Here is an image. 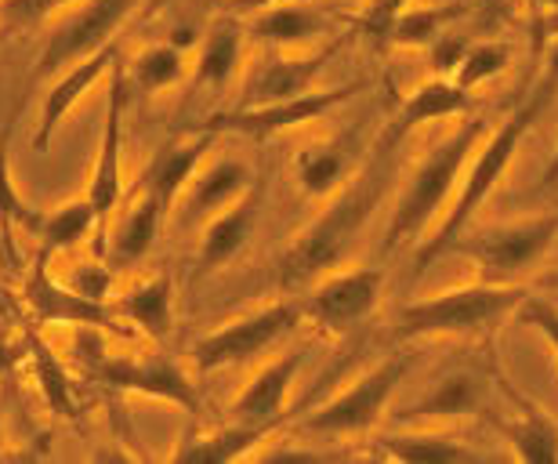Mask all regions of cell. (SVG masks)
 <instances>
[{
    "label": "cell",
    "mask_w": 558,
    "mask_h": 464,
    "mask_svg": "<svg viewBox=\"0 0 558 464\" xmlns=\"http://www.w3.org/2000/svg\"><path fill=\"white\" fill-rule=\"evenodd\" d=\"M403 142L407 135L392 120V124L377 135L371 152H366V160L330 193V204L316 215V222L301 232V236L290 243V251L283 254L279 276H283L287 286L316 280V276L338 269L344 254L352 251V243L360 240L363 225L371 222L377 204L385 200Z\"/></svg>",
    "instance_id": "6da1fadb"
},
{
    "label": "cell",
    "mask_w": 558,
    "mask_h": 464,
    "mask_svg": "<svg viewBox=\"0 0 558 464\" xmlns=\"http://www.w3.org/2000/svg\"><path fill=\"white\" fill-rule=\"evenodd\" d=\"M555 95H558V81H555L551 73L541 70L537 81H533L526 91H522L519 106L511 109V113L500 120L497 127L486 131V138L478 142V149L472 152V160H468L464 179H461V185H457L453 204L446 207L439 229H435L432 236L421 243L417 269H428L435 258L450 254L457 236H464V229L472 225L475 211L489 200V193H494L497 182L505 179V171L511 168V160L519 157V146L526 142L533 124H537V120L548 113V106L555 102Z\"/></svg>",
    "instance_id": "7a4b0ae2"
},
{
    "label": "cell",
    "mask_w": 558,
    "mask_h": 464,
    "mask_svg": "<svg viewBox=\"0 0 558 464\" xmlns=\"http://www.w3.org/2000/svg\"><path fill=\"white\" fill-rule=\"evenodd\" d=\"M486 131H489L486 117H468L417 163L392 207V218H388L385 243H381L385 251H399V247H407V243H414L424 232V225H428L442 207H450V196L457 193V185H461L468 160H472V152L478 149V142L486 138Z\"/></svg>",
    "instance_id": "3957f363"
},
{
    "label": "cell",
    "mask_w": 558,
    "mask_h": 464,
    "mask_svg": "<svg viewBox=\"0 0 558 464\" xmlns=\"http://www.w3.org/2000/svg\"><path fill=\"white\" fill-rule=\"evenodd\" d=\"M530 291L519 283L475 280L403 305L396 338H494Z\"/></svg>",
    "instance_id": "277c9868"
},
{
    "label": "cell",
    "mask_w": 558,
    "mask_h": 464,
    "mask_svg": "<svg viewBox=\"0 0 558 464\" xmlns=\"http://www.w3.org/2000/svg\"><path fill=\"white\" fill-rule=\"evenodd\" d=\"M558 240V215H533L519 222H500L475 229L472 236H457L450 251L478 265V280L515 283L526 276Z\"/></svg>",
    "instance_id": "5b68a950"
},
{
    "label": "cell",
    "mask_w": 558,
    "mask_h": 464,
    "mask_svg": "<svg viewBox=\"0 0 558 464\" xmlns=\"http://www.w3.org/2000/svg\"><path fill=\"white\" fill-rule=\"evenodd\" d=\"M410 363H414L410 352H396V356L381 359L377 367L366 370L363 378H355L344 392L323 403L319 411H312L305 417V432L330 436V439L374 432V425L381 422L388 403H392L399 381L407 378Z\"/></svg>",
    "instance_id": "8992f818"
},
{
    "label": "cell",
    "mask_w": 558,
    "mask_h": 464,
    "mask_svg": "<svg viewBox=\"0 0 558 464\" xmlns=\"http://www.w3.org/2000/svg\"><path fill=\"white\" fill-rule=\"evenodd\" d=\"M84 370L106 381L117 392H135L145 400H163L185 414H199V392L182 363L156 352V356H109L106 345L92 334V352H84Z\"/></svg>",
    "instance_id": "52a82bcc"
},
{
    "label": "cell",
    "mask_w": 558,
    "mask_h": 464,
    "mask_svg": "<svg viewBox=\"0 0 558 464\" xmlns=\"http://www.w3.org/2000/svg\"><path fill=\"white\" fill-rule=\"evenodd\" d=\"M305 308L298 302H272L265 308L232 319V323L207 330L193 341V367L199 374L236 367V363L258 359L262 352H269L276 341H283L290 330L301 323Z\"/></svg>",
    "instance_id": "ba28073f"
},
{
    "label": "cell",
    "mask_w": 558,
    "mask_h": 464,
    "mask_svg": "<svg viewBox=\"0 0 558 464\" xmlns=\"http://www.w3.org/2000/svg\"><path fill=\"white\" fill-rule=\"evenodd\" d=\"M363 84H344V87H312V91L287 98V102L272 106H236L226 113L207 117L196 131H210V135H243V138H269L276 131H290L312 120H323L330 109L344 106L360 91Z\"/></svg>",
    "instance_id": "9c48e42d"
},
{
    "label": "cell",
    "mask_w": 558,
    "mask_h": 464,
    "mask_svg": "<svg viewBox=\"0 0 558 464\" xmlns=\"http://www.w3.org/2000/svg\"><path fill=\"white\" fill-rule=\"evenodd\" d=\"M145 0H84V8L62 22L59 29L51 33V40L44 44L37 65H33V76H51L62 73L65 65L87 59L98 48L113 44L120 26L135 15Z\"/></svg>",
    "instance_id": "30bf717a"
},
{
    "label": "cell",
    "mask_w": 558,
    "mask_h": 464,
    "mask_svg": "<svg viewBox=\"0 0 558 464\" xmlns=\"http://www.w3.org/2000/svg\"><path fill=\"white\" fill-rule=\"evenodd\" d=\"M385 272L377 265H355V269H330L316 276V286L301 302L305 316L323 330H352L363 323L381 302Z\"/></svg>",
    "instance_id": "8fae6325"
},
{
    "label": "cell",
    "mask_w": 558,
    "mask_h": 464,
    "mask_svg": "<svg viewBox=\"0 0 558 464\" xmlns=\"http://www.w3.org/2000/svg\"><path fill=\"white\" fill-rule=\"evenodd\" d=\"M124 109H128V70H124V62L117 59L113 73H109L102 138H98L92 182H87V193H84L87 204L95 207L98 225H106V218L124 200Z\"/></svg>",
    "instance_id": "7c38bea8"
},
{
    "label": "cell",
    "mask_w": 558,
    "mask_h": 464,
    "mask_svg": "<svg viewBox=\"0 0 558 464\" xmlns=\"http://www.w3.org/2000/svg\"><path fill=\"white\" fill-rule=\"evenodd\" d=\"M22 302L44 327H117V313L109 308V302H95V297L73 291L70 283L51 280L48 254H40V261L22 280Z\"/></svg>",
    "instance_id": "4fadbf2b"
},
{
    "label": "cell",
    "mask_w": 558,
    "mask_h": 464,
    "mask_svg": "<svg viewBox=\"0 0 558 464\" xmlns=\"http://www.w3.org/2000/svg\"><path fill=\"white\" fill-rule=\"evenodd\" d=\"M489 374L475 367H453L432 381V389L421 400L407 403L396 411V425H439V422H461L486 411Z\"/></svg>",
    "instance_id": "5bb4252c"
},
{
    "label": "cell",
    "mask_w": 558,
    "mask_h": 464,
    "mask_svg": "<svg viewBox=\"0 0 558 464\" xmlns=\"http://www.w3.org/2000/svg\"><path fill=\"white\" fill-rule=\"evenodd\" d=\"M330 54L333 48L308 51V54H283V48H269L247 73L240 106H272L312 91Z\"/></svg>",
    "instance_id": "9a60e30c"
},
{
    "label": "cell",
    "mask_w": 558,
    "mask_h": 464,
    "mask_svg": "<svg viewBox=\"0 0 558 464\" xmlns=\"http://www.w3.org/2000/svg\"><path fill=\"white\" fill-rule=\"evenodd\" d=\"M305 349L279 352L269 363H262L254 370V378L243 384L240 395L232 400L229 414L232 422H251V425H283L287 422V400L294 389L301 367H305Z\"/></svg>",
    "instance_id": "2e32d148"
},
{
    "label": "cell",
    "mask_w": 558,
    "mask_h": 464,
    "mask_svg": "<svg viewBox=\"0 0 558 464\" xmlns=\"http://www.w3.org/2000/svg\"><path fill=\"white\" fill-rule=\"evenodd\" d=\"M117 65V44H106L98 48L95 54L87 59L65 65L59 73V81L48 87V98H44V109H40V124H37V135H33V149L44 152L51 146V138L59 135L62 120L70 117V109L81 102V98L92 91L98 81H106Z\"/></svg>",
    "instance_id": "e0dca14e"
},
{
    "label": "cell",
    "mask_w": 558,
    "mask_h": 464,
    "mask_svg": "<svg viewBox=\"0 0 558 464\" xmlns=\"http://www.w3.org/2000/svg\"><path fill=\"white\" fill-rule=\"evenodd\" d=\"M251 168L243 160H215V163H207L204 160V168H199L193 174V182L185 185V193L178 196V204H174V211H178V222L182 225H204L210 215H218L221 207H229L236 196H243L251 190Z\"/></svg>",
    "instance_id": "ac0fdd59"
},
{
    "label": "cell",
    "mask_w": 558,
    "mask_h": 464,
    "mask_svg": "<svg viewBox=\"0 0 558 464\" xmlns=\"http://www.w3.org/2000/svg\"><path fill=\"white\" fill-rule=\"evenodd\" d=\"M109 218H113V229H109L106 261L113 265V269H128V265H138L145 254L153 251L156 232H160L167 211L160 207L149 185H138V193L131 196V204L124 211L117 207Z\"/></svg>",
    "instance_id": "d6986e66"
},
{
    "label": "cell",
    "mask_w": 558,
    "mask_h": 464,
    "mask_svg": "<svg viewBox=\"0 0 558 464\" xmlns=\"http://www.w3.org/2000/svg\"><path fill=\"white\" fill-rule=\"evenodd\" d=\"M262 190L254 185L243 196H236L229 207H221L218 215H210L204 222V236H199V272H215L226 261H232L243 251V243L251 240L254 222H258Z\"/></svg>",
    "instance_id": "ffe728a7"
},
{
    "label": "cell",
    "mask_w": 558,
    "mask_h": 464,
    "mask_svg": "<svg viewBox=\"0 0 558 464\" xmlns=\"http://www.w3.org/2000/svg\"><path fill=\"white\" fill-rule=\"evenodd\" d=\"M215 138L218 135H210V131H196V135L163 146L153 157L149 168H145L142 185H149V190L156 193V200H160V207L167 215L174 211L178 196L185 193V185L193 182V174L204 168V160L210 157V149H215Z\"/></svg>",
    "instance_id": "44dd1931"
},
{
    "label": "cell",
    "mask_w": 558,
    "mask_h": 464,
    "mask_svg": "<svg viewBox=\"0 0 558 464\" xmlns=\"http://www.w3.org/2000/svg\"><path fill=\"white\" fill-rule=\"evenodd\" d=\"M494 381L508 392V400L515 403V414L508 422H500V432L515 450L519 461L526 464H558V422L551 414H544V406H537L526 395H519L511 384L494 374Z\"/></svg>",
    "instance_id": "7402d4cb"
},
{
    "label": "cell",
    "mask_w": 558,
    "mask_h": 464,
    "mask_svg": "<svg viewBox=\"0 0 558 464\" xmlns=\"http://www.w3.org/2000/svg\"><path fill=\"white\" fill-rule=\"evenodd\" d=\"M109 308L117 313L120 323H131L145 338L163 341L174 330V283L167 272L145 276L124 294H117Z\"/></svg>",
    "instance_id": "603a6c76"
},
{
    "label": "cell",
    "mask_w": 558,
    "mask_h": 464,
    "mask_svg": "<svg viewBox=\"0 0 558 464\" xmlns=\"http://www.w3.org/2000/svg\"><path fill=\"white\" fill-rule=\"evenodd\" d=\"M371 443L377 447V454L399 464H468V461H483L478 450H472L464 439H457L439 428L414 425L407 432H385L374 436Z\"/></svg>",
    "instance_id": "cb8c5ba5"
},
{
    "label": "cell",
    "mask_w": 558,
    "mask_h": 464,
    "mask_svg": "<svg viewBox=\"0 0 558 464\" xmlns=\"http://www.w3.org/2000/svg\"><path fill=\"white\" fill-rule=\"evenodd\" d=\"M279 432V425H251V422H229L218 432H189L182 447L174 450V461H196V464H229L254 454V447L265 443V436Z\"/></svg>",
    "instance_id": "d4e9b609"
},
{
    "label": "cell",
    "mask_w": 558,
    "mask_h": 464,
    "mask_svg": "<svg viewBox=\"0 0 558 464\" xmlns=\"http://www.w3.org/2000/svg\"><path fill=\"white\" fill-rule=\"evenodd\" d=\"M472 106H475L472 91L457 84L453 76H432V81H424L417 91L403 102V109H399V117H396V127L410 138L417 127L435 124V120L468 117L472 113Z\"/></svg>",
    "instance_id": "484cf974"
},
{
    "label": "cell",
    "mask_w": 558,
    "mask_h": 464,
    "mask_svg": "<svg viewBox=\"0 0 558 464\" xmlns=\"http://www.w3.org/2000/svg\"><path fill=\"white\" fill-rule=\"evenodd\" d=\"M323 29H327V19L316 8L290 4V0H276V4L254 11L251 22V33L269 48H301V44L323 37Z\"/></svg>",
    "instance_id": "4316f807"
},
{
    "label": "cell",
    "mask_w": 558,
    "mask_h": 464,
    "mask_svg": "<svg viewBox=\"0 0 558 464\" xmlns=\"http://www.w3.org/2000/svg\"><path fill=\"white\" fill-rule=\"evenodd\" d=\"M243 62V26L236 19H221L207 29L204 44L196 54V87H210V91H226L232 76L240 73Z\"/></svg>",
    "instance_id": "83f0119b"
},
{
    "label": "cell",
    "mask_w": 558,
    "mask_h": 464,
    "mask_svg": "<svg viewBox=\"0 0 558 464\" xmlns=\"http://www.w3.org/2000/svg\"><path fill=\"white\" fill-rule=\"evenodd\" d=\"M95 225H98L95 207L87 204V196H81V200H70L62 207H51V211H40L29 236L37 240L40 251L51 258V254L70 251V247H76V243H84L87 232H92Z\"/></svg>",
    "instance_id": "f1b7e54d"
},
{
    "label": "cell",
    "mask_w": 558,
    "mask_h": 464,
    "mask_svg": "<svg viewBox=\"0 0 558 464\" xmlns=\"http://www.w3.org/2000/svg\"><path fill=\"white\" fill-rule=\"evenodd\" d=\"M352 171H355L352 152L344 149L341 142H330V146H308L294 157V179L305 196H330Z\"/></svg>",
    "instance_id": "f546056e"
},
{
    "label": "cell",
    "mask_w": 558,
    "mask_h": 464,
    "mask_svg": "<svg viewBox=\"0 0 558 464\" xmlns=\"http://www.w3.org/2000/svg\"><path fill=\"white\" fill-rule=\"evenodd\" d=\"M182 73H185V51L171 40H160V44L142 48L135 59H131L128 76L138 91H163V87H174L182 81Z\"/></svg>",
    "instance_id": "4dcf8cb0"
},
{
    "label": "cell",
    "mask_w": 558,
    "mask_h": 464,
    "mask_svg": "<svg viewBox=\"0 0 558 464\" xmlns=\"http://www.w3.org/2000/svg\"><path fill=\"white\" fill-rule=\"evenodd\" d=\"M464 8H407L403 15L396 19L392 26V37H388V44L392 48H428L432 40H439L446 26L461 15Z\"/></svg>",
    "instance_id": "1f68e13d"
},
{
    "label": "cell",
    "mask_w": 558,
    "mask_h": 464,
    "mask_svg": "<svg viewBox=\"0 0 558 464\" xmlns=\"http://www.w3.org/2000/svg\"><path fill=\"white\" fill-rule=\"evenodd\" d=\"M29 359H33V370H37V381H40V392H44L48 411L59 414V417L81 414V403H76V395H73L70 374L59 367V359H54L40 341H29Z\"/></svg>",
    "instance_id": "d6a6232c"
},
{
    "label": "cell",
    "mask_w": 558,
    "mask_h": 464,
    "mask_svg": "<svg viewBox=\"0 0 558 464\" xmlns=\"http://www.w3.org/2000/svg\"><path fill=\"white\" fill-rule=\"evenodd\" d=\"M40 218V207L26 204L11 182V120L0 127V229L11 232V229H22L29 236L33 225Z\"/></svg>",
    "instance_id": "836d02e7"
},
{
    "label": "cell",
    "mask_w": 558,
    "mask_h": 464,
    "mask_svg": "<svg viewBox=\"0 0 558 464\" xmlns=\"http://www.w3.org/2000/svg\"><path fill=\"white\" fill-rule=\"evenodd\" d=\"M511 62V48L500 40H483V44H468L461 65L453 70V81L461 87H478V84H489L494 76H500L508 70Z\"/></svg>",
    "instance_id": "e575fe53"
},
{
    "label": "cell",
    "mask_w": 558,
    "mask_h": 464,
    "mask_svg": "<svg viewBox=\"0 0 558 464\" xmlns=\"http://www.w3.org/2000/svg\"><path fill=\"white\" fill-rule=\"evenodd\" d=\"M515 319L519 323L533 327L537 334L548 341L551 356L558 359V302L548 294H526L515 308Z\"/></svg>",
    "instance_id": "d590c367"
},
{
    "label": "cell",
    "mask_w": 558,
    "mask_h": 464,
    "mask_svg": "<svg viewBox=\"0 0 558 464\" xmlns=\"http://www.w3.org/2000/svg\"><path fill=\"white\" fill-rule=\"evenodd\" d=\"M73 0H0V19L8 26H37L48 15H59Z\"/></svg>",
    "instance_id": "8d00e7d4"
},
{
    "label": "cell",
    "mask_w": 558,
    "mask_h": 464,
    "mask_svg": "<svg viewBox=\"0 0 558 464\" xmlns=\"http://www.w3.org/2000/svg\"><path fill=\"white\" fill-rule=\"evenodd\" d=\"M407 4H410V0H371V4L363 8V15H360V29L371 33L377 44H388L396 19L403 15Z\"/></svg>",
    "instance_id": "74e56055"
},
{
    "label": "cell",
    "mask_w": 558,
    "mask_h": 464,
    "mask_svg": "<svg viewBox=\"0 0 558 464\" xmlns=\"http://www.w3.org/2000/svg\"><path fill=\"white\" fill-rule=\"evenodd\" d=\"M468 51V40L461 37V33H442L439 40L428 44V54H432V70L435 76H453V70L461 65Z\"/></svg>",
    "instance_id": "f35d334b"
},
{
    "label": "cell",
    "mask_w": 558,
    "mask_h": 464,
    "mask_svg": "<svg viewBox=\"0 0 558 464\" xmlns=\"http://www.w3.org/2000/svg\"><path fill=\"white\" fill-rule=\"evenodd\" d=\"M73 286V291H81L84 297H95V302H106L109 294V283H113V276H109L106 265H81L70 280H65Z\"/></svg>",
    "instance_id": "ab89813d"
},
{
    "label": "cell",
    "mask_w": 558,
    "mask_h": 464,
    "mask_svg": "<svg viewBox=\"0 0 558 464\" xmlns=\"http://www.w3.org/2000/svg\"><path fill=\"white\" fill-rule=\"evenodd\" d=\"M19 359H22V345H15V341H8V338H0V378L15 370Z\"/></svg>",
    "instance_id": "60d3db41"
},
{
    "label": "cell",
    "mask_w": 558,
    "mask_h": 464,
    "mask_svg": "<svg viewBox=\"0 0 558 464\" xmlns=\"http://www.w3.org/2000/svg\"><path fill=\"white\" fill-rule=\"evenodd\" d=\"M537 286H541L544 294H558V265H555L551 272H544V276H541V283H537Z\"/></svg>",
    "instance_id": "b9f144b4"
},
{
    "label": "cell",
    "mask_w": 558,
    "mask_h": 464,
    "mask_svg": "<svg viewBox=\"0 0 558 464\" xmlns=\"http://www.w3.org/2000/svg\"><path fill=\"white\" fill-rule=\"evenodd\" d=\"M544 190H555L558 185V149H555V157H551V163H548V171H544Z\"/></svg>",
    "instance_id": "7bdbcfd3"
},
{
    "label": "cell",
    "mask_w": 558,
    "mask_h": 464,
    "mask_svg": "<svg viewBox=\"0 0 558 464\" xmlns=\"http://www.w3.org/2000/svg\"><path fill=\"white\" fill-rule=\"evenodd\" d=\"M544 73H551V76H555V81H558V40L551 44L548 59H544Z\"/></svg>",
    "instance_id": "ee69618b"
},
{
    "label": "cell",
    "mask_w": 558,
    "mask_h": 464,
    "mask_svg": "<svg viewBox=\"0 0 558 464\" xmlns=\"http://www.w3.org/2000/svg\"><path fill=\"white\" fill-rule=\"evenodd\" d=\"M533 8H551V11H558V0H530Z\"/></svg>",
    "instance_id": "f6af8a7d"
},
{
    "label": "cell",
    "mask_w": 558,
    "mask_h": 464,
    "mask_svg": "<svg viewBox=\"0 0 558 464\" xmlns=\"http://www.w3.org/2000/svg\"><path fill=\"white\" fill-rule=\"evenodd\" d=\"M8 319V302H4V294H0V323Z\"/></svg>",
    "instance_id": "bcb514c9"
}]
</instances>
